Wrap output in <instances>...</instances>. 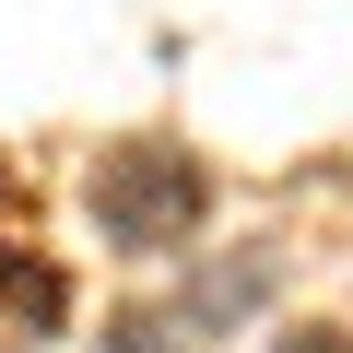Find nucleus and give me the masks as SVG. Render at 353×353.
Listing matches in <instances>:
<instances>
[{"mask_svg": "<svg viewBox=\"0 0 353 353\" xmlns=\"http://www.w3.org/2000/svg\"><path fill=\"white\" fill-rule=\"evenodd\" d=\"M83 212L106 224V248L153 259V248H189L201 236L212 176H201V153H176V141H106L94 176H83Z\"/></svg>", "mask_w": 353, "mask_h": 353, "instance_id": "f257e3e1", "label": "nucleus"}, {"mask_svg": "<svg viewBox=\"0 0 353 353\" xmlns=\"http://www.w3.org/2000/svg\"><path fill=\"white\" fill-rule=\"evenodd\" d=\"M259 294H271V248H236L224 271H201V283H189V318H201V330H236Z\"/></svg>", "mask_w": 353, "mask_h": 353, "instance_id": "f03ea898", "label": "nucleus"}, {"mask_svg": "<svg viewBox=\"0 0 353 353\" xmlns=\"http://www.w3.org/2000/svg\"><path fill=\"white\" fill-rule=\"evenodd\" d=\"M106 353H176V341H165V318H118V330H106Z\"/></svg>", "mask_w": 353, "mask_h": 353, "instance_id": "7ed1b4c3", "label": "nucleus"}, {"mask_svg": "<svg viewBox=\"0 0 353 353\" xmlns=\"http://www.w3.org/2000/svg\"><path fill=\"white\" fill-rule=\"evenodd\" d=\"M271 353H353V330H330V318H318V330H283Z\"/></svg>", "mask_w": 353, "mask_h": 353, "instance_id": "20e7f679", "label": "nucleus"}]
</instances>
